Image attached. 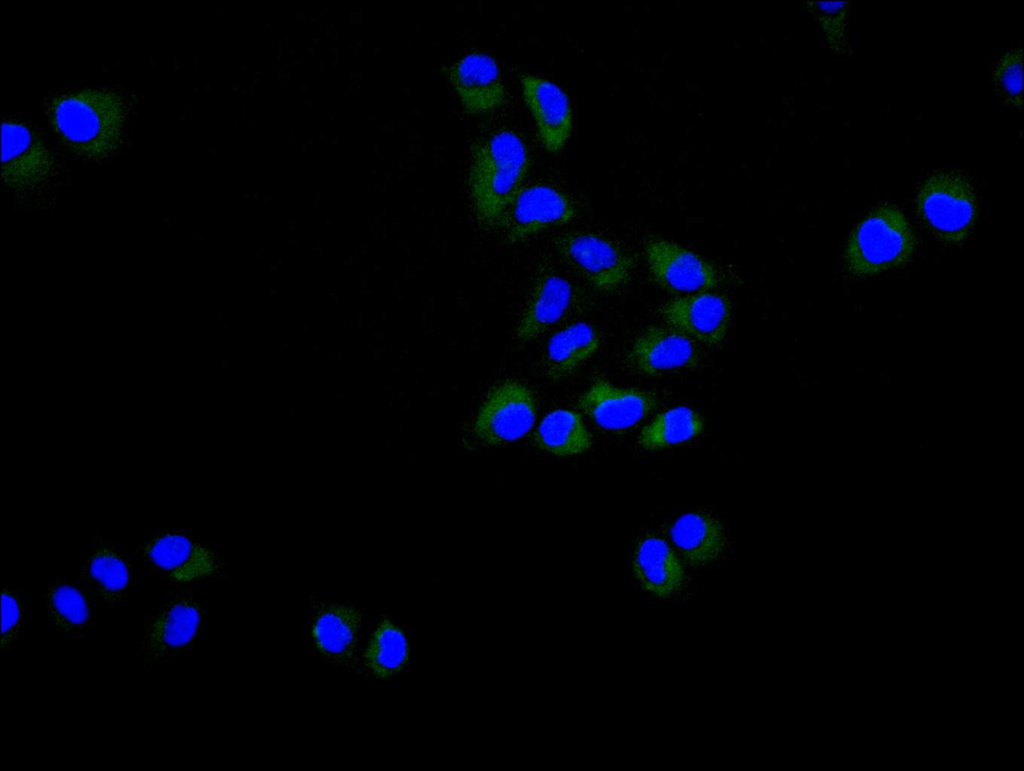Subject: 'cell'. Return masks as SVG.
<instances>
[{
  "instance_id": "6da1fadb",
  "label": "cell",
  "mask_w": 1024,
  "mask_h": 771,
  "mask_svg": "<svg viewBox=\"0 0 1024 771\" xmlns=\"http://www.w3.org/2000/svg\"><path fill=\"white\" fill-rule=\"evenodd\" d=\"M45 111L58 139L82 160L106 159L121 144L127 107L116 91L83 88L57 94L47 101Z\"/></svg>"
},
{
  "instance_id": "7a4b0ae2",
  "label": "cell",
  "mask_w": 1024,
  "mask_h": 771,
  "mask_svg": "<svg viewBox=\"0 0 1024 771\" xmlns=\"http://www.w3.org/2000/svg\"><path fill=\"white\" fill-rule=\"evenodd\" d=\"M529 168L527 146L512 129L498 128L474 141L467 185L475 218L482 228H498L505 211L524 187Z\"/></svg>"
},
{
  "instance_id": "3957f363",
  "label": "cell",
  "mask_w": 1024,
  "mask_h": 771,
  "mask_svg": "<svg viewBox=\"0 0 1024 771\" xmlns=\"http://www.w3.org/2000/svg\"><path fill=\"white\" fill-rule=\"evenodd\" d=\"M915 248L914 231L902 211L881 204L851 232L843 251L844 269L855 277L874 276L908 263Z\"/></svg>"
},
{
  "instance_id": "277c9868",
  "label": "cell",
  "mask_w": 1024,
  "mask_h": 771,
  "mask_svg": "<svg viewBox=\"0 0 1024 771\" xmlns=\"http://www.w3.org/2000/svg\"><path fill=\"white\" fill-rule=\"evenodd\" d=\"M915 209L921 223L939 240L960 243L970 234L978 214L975 190L959 172H934L918 188Z\"/></svg>"
},
{
  "instance_id": "5b68a950",
  "label": "cell",
  "mask_w": 1024,
  "mask_h": 771,
  "mask_svg": "<svg viewBox=\"0 0 1024 771\" xmlns=\"http://www.w3.org/2000/svg\"><path fill=\"white\" fill-rule=\"evenodd\" d=\"M537 405L532 391L517 380L495 385L479 407L475 438L486 446H505L522 439L535 424Z\"/></svg>"
},
{
  "instance_id": "8992f818",
  "label": "cell",
  "mask_w": 1024,
  "mask_h": 771,
  "mask_svg": "<svg viewBox=\"0 0 1024 771\" xmlns=\"http://www.w3.org/2000/svg\"><path fill=\"white\" fill-rule=\"evenodd\" d=\"M555 248L565 263L601 292L625 285L634 269L632 257L622 247L597 233L563 234L556 238Z\"/></svg>"
},
{
  "instance_id": "52a82bcc",
  "label": "cell",
  "mask_w": 1024,
  "mask_h": 771,
  "mask_svg": "<svg viewBox=\"0 0 1024 771\" xmlns=\"http://www.w3.org/2000/svg\"><path fill=\"white\" fill-rule=\"evenodd\" d=\"M576 212L573 200L565 192L549 184L533 183L521 189L498 228L505 240L513 244L570 223Z\"/></svg>"
},
{
  "instance_id": "ba28073f",
  "label": "cell",
  "mask_w": 1024,
  "mask_h": 771,
  "mask_svg": "<svg viewBox=\"0 0 1024 771\" xmlns=\"http://www.w3.org/2000/svg\"><path fill=\"white\" fill-rule=\"evenodd\" d=\"M644 256L653 281L670 292L692 294L719 285L715 266L678 243L651 239L645 244Z\"/></svg>"
},
{
  "instance_id": "9c48e42d",
  "label": "cell",
  "mask_w": 1024,
  "mask_h": 771,
  "mask_svg": "<svg viewBox=\"0 0 1024 771\" xmlns=\"http://www.w3.org/2000/svg\"><path fill=\"white\" fill-rule=\"evenodd\" d=\"M659 313L667 326L691 340L715 346L726 337L732 307L728 297L713 291H702L675 297L665 302Z\"/></svg>"
},
{
  "instance_id": "30bf717a",
  "label": "cell",
  "mask_w": 1024,
  "mask_h": 771,
  "mask_svg": "<svg viewBox=\"0 0 1024 771\" xmlns=\"http://www.w3.org/2000/svg\"><path fill=\"white\" fill-rule=\"evenodd\" d=\"M446 75L468 114H492L506 103L507 91L500 67L488 53L472 51L465 54L449 65Z\"/></svg>"
},
{
  "instance_id": "8fae6325",
  "label": "cell",
  "mask_w": 1024,
  "mask_h": 771,
  "mask_svg": "<svg viewBox=\"0 0 1024 771\" xmlns=\"http://www.w3.org/2000/svg\"><path fill=\"white\" fill-rule=\"evenodd\" d=\"M658 403L651 391L618 387L604 379L594 381L578 399L581 411L599 428L614 432L637 425Z\"/></svg>"
},
{
  "instance_id": "7c38bea8",
  "label": "cell",
  "mask_w": 1024,
  "mask_h": 771,
  "mask_svg": "<svg viewBox=\"0 0 1024 771\" xmlns=\"http://www.w3.org/2000/svg\"><path fill=\"white\" fill-rule=\"evenodd\" d=\"M55 160L45 142L26 124H2V179L14 189L37 186L50 177Z\"/></svg>"
},
{
  "instance_id": "4fadbf2b",
  "label": "cell",
  "mask_w": 1024,
  "mask_h": 771,
  "mask_svg": "<svg viewBox=\"0 0 1024 771\" xmlns=\"http://www.w3.org/2000/svg\"><path fill=\"white\" fill-rule=\"evenodd\" d=\"M140 552L149 564L177 583L197 581L221 568L211 550L179 532L152 536L140 547Z\"/></svg>"
},
{
  "instance_id": "5bb4252c",
  "label": "cell",
  "mask_w": 1024,
  "mask_h": 771,
  "mask_svg": "<svg viewBox=\"0 0 1024 771\" xmlns=\"http://www.w3.org/2000/svg\"><path fill=\"white\" fill-rule=\"evenodd\" d=\"M627 363L637 374L654 377L695 368L699 354L693 340L683 333L669 326L651 325L633 341Z\"/></svg>"
},
{
  "instance_id": "9a60e30c",
  "label": "cell",
  "mask_w": 1024,
  "mask_h": 771,
  "mask_svg": "<svg viewBox=\"0 0 1024 771\" xmlns=\"http://www.w3.org/2000/svg\"><path fill=\"white\" fill-rule=\"evenodd\" d=\"M520 84L543 147L550 153L560 151L573 128V110L568 94L555 82L535 74H522Z\"/></svg>"
},
{
  "instance_id": "2e32d148",
  "label": "cell",
  "mask_w": 1024,
  "mask_h": 771,
  "mask_svg": "<svg viewBox=\"0 0 1024 771\" xmlns=\"http://www.w3.org/2000/svg\"><path fill=\"white\" fill-rule=\"evenodd\" d=\"M202 621L200 606L179 595L168 601L148 621L143 649L149 663H158L186 650L198 635Z\"/></svg>"
},
{
  "instance_id": "e0dca14e",
  "label": "cell",
  "mask_w": 1024,
  "mask_h": 771,
  "mask_svg": "<svg viewBox=\"0 0 1024 771\" xmlns=\"http://www.w3.org/2000/svg\"><path fill=\"white\" fill-rule=\"evenodd\" d=\"M312 607L311 636L319 653L333 666H352L360 641L363 612L350 604L315 601Z\"/></svg>"
},
{
  "instance_id": "ac0fdd59",
  "label": "cell",
  "mask_w": 1024,
  "mask_h": 771,
  "mask_svg": "<svg viewBox=\"0 0 1024 771\" xmlns=\"http://www.w3.org/2000/svg\"><path fill=\"white\" fill-rule=\"evenodd\" d=\"M574 300V287L565 277L552 269L541 271L515 326L516 339L527 342L542 336L568 314Z\"/></svg>"
},
{
  "instance_id": "d6986e66",
  "label": "cell",
  "mask_w": 1024,
  "mask_h": 771,
  "mask_svg": "<svg viewBox=\"0 0 1024 771\" xmlns=\"http://www.w3.org/2000/svg\"><path fill=\"white\" fill-rule=\"evenodd\" d=\"M632 571L646 592L667 599L680 593L687 576L679 554L663 538L645 535L635 546Z\"/></svg>"
},
{
  "instance_id": "ffe728a7",
  "label": "cell",
  "mask_w": 1024,
  "mask_h": 771,
  "mask_svg": "<svg viewBox=\"0 0 1024 771\" xmlns=\"http://www.w3.org/2000/svg\"><path fill=\"white\" fill-rule=\"evenodd\" d=\"M670 540L690 566L704 567L718 561L727 547L722 522L707 512H687L674 520L669 529Z\"/></svg>"
},
{
  "instance_id": "44dd1931",
  "label": "cell",
  "mask_w": 1024,
  "mask_h": 771,
  "mask_svg": "<svg viewBox=\"0 0 1024 771\" xmlns=\"http://www.w3.org/2000/svg\"><path fill=\"white\" fill-rule=\"evenodd\" d=\"M600 347L598 332L588 323H572L550 337L543 369L547 378L557 381L567 377L591 358Z\"/></svg>"
},
{
  "instance_id": "7402d4cb",
  "label": "cell",
  "mask_w": 1024,
  "mask_h": 771,
  "mask_svg": "<svg viewBox=\"0 0 1024 771\" xmlns=\"http://www.w3.org/2000/svg\"><path fill=\"white\" fill-rule=\"evenodd\" d=\"M81 576L96 589L105 603L114 605L128 592L132 569L128 560L112 545L96 540L84 562Z\"/></svg>"
},
{
  "instance_id": "603a6c76",
  "label": "cell",
  "mask_w": 1024,
  "mask_h": 771,
  "mask_svg": "<svg viewBox=\"0 0 1024 771\" xmlns=\"http://www.w3.org/2000/svg\"><path fill=\"white\" fill-rule=\"evenodd\" d=\"M533 439L540 450L562 458L582 455L593 444L581 415L569 409L549 412L537 426Z\"/></svg>"
},
{
  "instance_id": "cb8c5ba5",
  "label": "cell",
  "mask_w": 1024,
  "mask_h": 771,
  "mask_svg": "<svg viewBox=\"0 0 1024 771\" xmlns=\"http://www.w3.org/2000/svg\"><path fill=\"white\" fill-rule=\"evenodd\" d=\"M705 422L695 410L677 406L657 414L642 428L639 446L647 451H657L693 440L704 430Z\"/></svg>"
},
{
  "instance_id": "d4e9b609",
  "label": "cell",
  "mask_w": 1024,
  "mask_h": 771,
  "mask_svg": "<svg viewBox=\"0 0 1024 771\" xmlns=\"http://www.w3.org/2000/svg\"><path fill=\"white\" fill-rule=\"evenodd\" d=\"M410 647L404 632L390 619L376 625L364 652V666L374 677L388 679L408 663Z\"/></svg>"
},
{
  "instance_id": "484cf974",
  "label": "cell",
  "mask_w": 1024,
  "mask_h": 771,
  "mask_svg": "<svg viewBox=\"0 0 1024 771\" xmlns=\"http://www.w3.org/2000/svg\"><path fill=\"white\" fill-rule=\"evenodd\" d=\"M44 600L50 620L65 631L79 634L89 625L90 603L71 581H55L44 594Z\"/></svg>"
},
{
  "instance_id": "4316f807",
  "label": "cell",
  "mask_w": 1024,
  "mask_h": 771,
  "mask_svg": "<svg viewBox=\"0 0 1024 771\" xmlns=\"http://www.w3.org/2000/svg\"><path fill=\"white\" fill-rule=\"evenodd\" d=\"M806 5L817 20L829 48L837 54L850 55L852 50L847 39L850 3L808 1Z\"/></svg>"
},
{
  "instance_id": "83f0119b",
  "label": "cell",
  "mask_w": 1024,
  "mask_h": 771,
  "mask_svg": "<svg viewBox=\"0 0 1024 771\" xmlns=\"http://www.w3.org/2000/svg\"><path fill=\"white\" fill-rule=\"evenodd\" d=\"M992 81L1003 101L1012 107L1022 109V48L1015 47L1004 52L992 67Z\"/></svg>"
},
{
  "instance_id": "f1b7e54d",
  "label": "cell",
  "mask_w": 1024,
  "mask_h": 771,
  "mask_svg": "<svg viewBox=\"0 0 1024 771\" xmlns=\"http://www.w3.org/2000/svg\"><path fill=\"white\" fill-rule=\"evenodd\" d=\"M23 625V608L18 595L8 589L2 590V631L1 647L10 649L19 637Z\"/></svg>"
}]
</instances>
